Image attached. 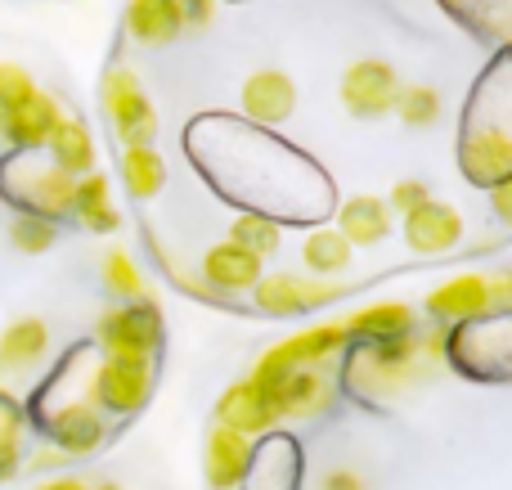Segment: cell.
Segmentation results:
<instances>
[{"instance_id":"cell-1","label":"cell","mask_w":512,"mask_h":490,"mask_svg":"<svg viewBox=\"0 0 512 490\" xmlns=\"http://www.w3.org/2000/svg\"><path fill=\"white\" fill-rule=\"evenodd\" d=\"M99 342L108 347V356L122 360H153V351L162 347V315L153 302H131L117 306L99 320Z\"/></svg>"},{"instance_id":"cell-2","label":"cell","mask_w":512,"mask_h":490,"mask_svg":"<svg viewBox=\"0 0 512 490\" xmlns=\"http://www.w3.org/2000/svg\"><path fill=\"white\" fill-rule=\"evenodd\" d=\"M104 104H108V113H113V126H117V135L126 140V149H135V144H149L153 135H158L153 104L144 99V90L135 86L131 72H113V77H108Z\"/></svg>"},{"instance_id":"cell-3","label":"cell","mask_w":512,"mask_h":490,"mask_svg":"<svg viewBox=\"0 0 512 490\" xmlns=\"http://www.w3.org/2000/svg\"><path fill=\"white\" fill-rule=\"evenodd\" d=\"M396 95H400V81L387 63L369 59V63H355L342 81V99L355 117H382L396 108Z\"/></svg>"},{"instance_id":"cell-4","label":"cell","mask_w":512,"mask_h":490,"mask_svg":"<svg viewBox=\"0 0 512 490\" xmlns=\"http://www.w3.org/2000/svg\"><path fill=\"white\" fill-rule=\"evenodd\" d=\"M504 297H508V279L459 275L436 288V293L427 297V306H432V315H441V320H468V315H481L486 306L504 302Z\"/></svg>"},{"instance_id":"cell-5","label":"cell","mask_w":512,"mask_h":490,"mask_svg":"<svg viewBox=\"0 0 512 490\" xmlns=\"http://www.w3.org/2000/svg\"><path fill=\"white\" fill-rule=\"evenodd\" d=\"M149 387H153V369L149 360H122V356H108L104 369H99V401L117 414H131L149 401Z\"/></svg>"},{"instance_id":"cell-6","label":"cell","mask_w":512,"mask_h":490,"mask_svg":"<svg viewBox=\"0 0 512 490\" xmlns=\"http://www.w3.org/2000/svg\"><path fill=\"white\" fill-rule=\"evenodd\" d=\"M405 239H409V248H418V252H450L454 243L463 239V221L450 203L427 198L423 207H414V212L405 216Z\"/></svg>"},{"instance_id":"cell-7","label":"cell","mask_w":512,"mask_h":490,"mask_svg":"<svg viewBox=\"0 0 512 490\" xmlns=\"http://www.w3.org/2000/svg\"><path fill=\"white\" fill-rule=\"evenodd\" d=\"M216 414H221V428L239 432V437H252V432H270L274 423H279V410H274V401H270V396H265L256 383L230 387V392L221 396V405H216Z\"/></svg>"},{"instance_id":"cell-8","label":"cell","mask_w":512,"mask_h":490,"mask_svg":"<svg viewBox=\"0 0 512 490\" xmlns=\"http://www.w3.org/2000/svg\"><path fill=\"white\" fill-rule=\"evenodd\" d=\"M59 122H63L59 104H54L50 95H41V90H36L32 99H23L18 108L0 113V131H5L14 144H23V149L50 144V135H54V126H59Z\"/></svg>"},{"instance_id":"cell-9","label":"cell","mask_w":512,"mask_h":490,"mask_svg":"<svg viewBox=\"0 0 512 490\" xmlns=\"http://www.w3.org/2000/svg\"><path fill=\"white\" fill-rule=\"evenodd\" d=\"M328 297H337L333 284H306V279H292V275H270L256 284V306L270 315L310 311V306H324Z\"/></svg>"},{"instance_id":"cell-10","label":"cell","mask_w":512,"mask_h":490,"mask_svg":"<svg viewBox=\"0 0 512 490\" xmlns=\"http://www.w3.org/2000/svg\"><path fill=\"white\" fill-rule=\"evenodd\" d=\"M248 464H252L248 437H239V432L216 423V432L207 437V482L216 490H230L248 477Z\"/></svg>"},{"instance_id":"cell-11","label":"cell","mask_w":512,"mask_h":490,"mask_svg":"<svg viewBox=\"0 0 512 490\" xmlns=\"http://www.w3.org/2000/svg\"><path fill=\"white\" fill-rule=\"evenodd\" d=\"M297 104V90L283 72H256V77L243 86V108L256 122H283Z\"/></svg>"},{"instance_id":"cell-12","label":"cell","mask_w":512,"mask_h":490,"mask_svg":"<svg viewBox=\"0 0 512 490\" xmlns=\"http://www.w3.org/2000/svg\"><path fill=\"white\" fill-rule=\"evenodd\" d=\"M261 266L252 252L234 248V243H221V248L207 252L203 270H207V284L212 288H230V293H243V288H256L261 284Z\"/></svg>"},{"instance_id":"cell-13","label":"cell","mask_w":512,"mask_h":490,"mask_svg":"<svg viewBox=\"0 0 512 490\" xmlns=\"http://www.w3.org/2000/svg\"><path fill=\"white\" fill-rule=\"evenodd\" d=\"M126 23H131V32L144 45H167V41H176L185 18H180V0H131Z\"/></svg>"},{"instance_id":"cell-14","label":"cell","mask_w":512,"mask_h":490,"mask_svg":"<svg viewBox=\"0 0 512 490\" xmlns=\"http://www.w3.org/2000/svg\"><path fill=\"white\" fill-rule=\"evenodd\" d=\"M328 401H333V383H328L319 369H297V374H288L279 387V396H274L279 419L283 414H319Z\"/></svg>"},{"instance_id":"cell-15","label":"cell","mask_w":512,"mask_h":490,"mask_svg":"<svg viewBox=\"0 0 512 490\" xmlns=\"http://www.w3.org/2000/svg\"><path fill=\"white\" fill-rule=\"evenodd\" d=\"M409 329H414V311L400 302H382V306H369V311L351 315V324H346V333H360V338H373V342H400L409 338Z\"/></svg>"},{"instance_id":"cell-16","label":"cell","mask_w":512,"mask_h":490,"mask_svg":"<svg viewBox=\"0 0 512 490\" xmlns=\"http://www.w3.org/2000/svg\"><path fill=\"white\" fill-rule=\"evenodd\" d=\"M337 234H342L346 243H382L391 234V212L382 198H355V203H346L342 212V225H337Z\"/></svg>"},{"instance_id":"cell-17","label":"cell","mask_w":512,"mask_h":490,"mask_svg":"<svg viewBox=\"0 0 512 490\" xmlns=\"http://www.w3.org/2000/svg\"><path fill=\"white\" fill-rule=\"evenodd\" d=\"M45 347H50V333H45L41 320H18L5 329V338H0V365H36V360L45 356Z\"/></svg>"},{"instance_id":"cell-18","label":"cell","mask_w":512,"mask_h":490,"mask_svg":"<svg viewBox=\"0 0 512 490\" xmlns=\"http://www.w3.org/2000/svg\"><path fill=\"white\" fill-rule=\"evenodd\" d=\"M72 207H77L81 225L90 230H117V207H113V194H108V180L104 176H86L77 189H72Z\"/></svg>"},{"instance_id":"cell-19","label":"cell","mask_w":512,"mask_h":490,"mask_svg":"<svg viewBox=\"0 0 512 490\" xmlns=\"http://www.w3.org/2000/svg\"><path fill=\"white\" fill-rule=\"evenodd\" d=\"M122 180H126V189H131L135 198H153V194H158L162 180H167V167H162V158L153 153V144H135V149H126Z\"/></svg>"},{"instance_id":"cell-20","label":"cell","mask_w":512,"mask_h":490,"mask_svg":"<svg viewBox=\"0 0 512 490\" xmlns=\"http://www.w3.org/2000/svg\"><path fill=\"white\" fill-rule=\"evenodd\" d=\"M50 149L59 153V167H68V171H90L95 167V140H90V131L77 122V117H63V122L54 126Z\"/></svg>"},{"instance_id":"cell-21","label":"cell","mask_w":512,"mask_h":490,"mask_svg":"<svg viewBox=\"0 0 512 490\" xmlns=\"http://www.w3.org/2000/svg\"><path fill=\"white\" fill-rule=\"evenodd\" d=\"M306 266L315 275H342L351 266V243L342 239L337 230H319L306 239Z\"/></svg>"},{"instance_id":"cell-22","label":"cell","mask_w":512,"mask_h":490,"mask_svg":"<svg viewBox=\"0 0 512 490\" xmlns=\"http://www.w3.org/2000/svg\"><path fill=\"white\" fill-rule=\"evenodd\" d=\"M234 248H243V252H252L256 261L261 257H274L279 252V225L274 221H265V216H243L239 225H234Z\"/></svg>"},{"instance_id":"cell-23","label":"cell","mask_w":512,"mask_h":490,"mask_svg":"<svg viewBox=\"0 0 512 490\" xmlns=\"http://www.w3.org/2000/svg\"><path fill=\"white\" fill-rule=\"evenodd\" d=\"M396 113L405 117L409 126H432L441 117V95L432 86H405L396 95Z\"/></svg>"},{"instance_id":"cell-24","label":"cell","mask_w":512,"mask_h":490,"mask_svg":"<svg viewBox=\"0 0 512 490\" xmlns=\"http://www.w3.org/2000/svg\"><path fill=\"white\" fill-rule=\"evenodd\" d=\"M36 95V81L27 77L23 68H14V63H0V113H9V108H18L23 99Z\"/></svg>"},{"instance_id":"cell-25","label":"cell","mask_w":512,"mask_h":490,"mask_svg":"<svg viewBox=\"0 0 512 490\" xmlns=\"http://www.w3.org/2000/svg\"><path fill=\"white\" fill-rule=\"evenodd\" d=\"M104 279H108V288H113L117 297H140V293H144L140 270H135V261H131V257H122V252H113V257H108Z\"/></svg>"},{"instance_id":"cell-26","label":"cell","mask_w":512,"mask_h":490,"mask_svg":"<svg viewBox=\"0 0 512 490\" xmlns=\"http://www.w3.org/2000/svg\"><path fill=\"white\" fill-rule=\"evenodd\" d=\"M14 243L23 252H45L54 243V230L45 221H23V225H14Z\"/></svg>"},{"instance_id":"cell-27","label":"cell","mask_w":512,"mask_h":490,"mask_svg":"<svg viewBox=\"0 0 512 490\" xmlns=\"http://www.w3.org/2000/svg\"><path fill=\"white\" fill-rule=\"evenodd\" d=\"M427 203V189L418 185V180H400L396 189H391V207H400V212H414V207H423Z\"/></svg>"},{"instance_id":"cell-28","label":"cell","mask_w":512,"mask_h":490,"mask_svg":"<svg viewBox=\"0 0 512 490\" xmlns=\"http://www.w3.org/2000/svg\"><path fill=\"white\" fill-rule=\"evenodd\" d=\"M180 18L194 23V27L212 23V0H180Z\"/></svg>"},{"instance_id":"cell-29","label":"cell","mask_w":512,"mask_h":490,"mask_svg":"<svg viewBox=\"0 0 512 490\" xmlns=\"http://www.w3.org/2000/svg\"><path fill=\"white\" fill-rule=\"evenodd\" d=\"M324 490H364V482L355 473H328L324 477Z\"/></svg>"},{"instance_id":"cell-30","label":"cell","mask_w":512,"mask_h":490,"mask_svg":"<svg viewBox=\"0 0 512 490\" xmlns=\"http://www.w3.org/2000/svg\"><path fill=\"white\" fill-rule=\"evenodd\" d=\"M59 464H63V450H41L32 459V468H59Z\"/></svg>"},{"instance_id":"cell-31","label":"cell","mask_w":512,"mask_h":490,"mask_svg":"<svg viewBox=\"0 0 512 490\" xmlns=\"http://www.w3.org/2000/svg\"><path fill=\"white\" fill-rule=\"evenodd\" d=\"M495 207H499V216H508V212H512V198H508V185H499V189H495Z\"/></svg>"},{"instance_id":"cell-32","label":"cell","mask_w":512,"mask_h":490,"mask_svg":"<svg viewBox=\"0 0 512 490\" xmlns=\"http://www.w3.org/2000/svg\"><path fill=\"white\" fill-rule=\"evenodd\" d=\"M45 490H86V486H81V482H50Z\"/></svg>"},{"instance_id":"cell-33","label":"cell","mask_w":512,"mask_h":490,"mask_svg":"<svg viewBox=\"0 0 512 490\" xmlns=\"http://www.w3.org/2000/svg\"><path fill=\"white\" fill-rule=\"evenodd\" d=\"M104 490H117V486H104Z\"/></svg>"}]
</instances>
